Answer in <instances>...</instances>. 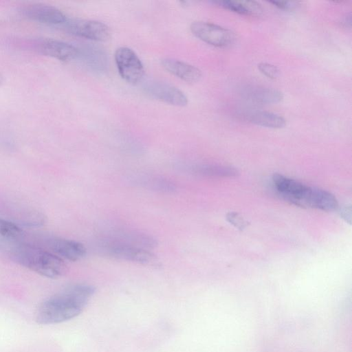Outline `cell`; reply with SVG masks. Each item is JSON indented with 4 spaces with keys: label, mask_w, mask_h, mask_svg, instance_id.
<instances>
[{
    "label": "cell",
    "mask_w": 352,
    "mask_h": 352,
    "mask_svg": "<svg viewBox=\"0 0 352 352\" xmlns=\"http://www.w3.org/2000/svg\"><path fill=\"white\" fill-rule=\"evenodd\" d=\"M95 293V287L76 284L49 298L37 309L36 320L39 324H54L78 316Z\"/></svg>",
    "instance_id": "1"
},
{
    "label": "cell",
    "mask_w": 352,
    "mask_h": 352,
    "mask_svg": "<svg viewBox=\"0 0 352 352\" xmlns=\"http://www.w3.org/2000/svg\"><path fill=\"white\" fill-rule=\"evenodd\" d=\"M11 255L21 265L47 278H57L66 271L64 260L33 245L17 243L11 249Z\"/></svg>",
    "instance_id": "2"
},
{
    "label": "cell",
    "mask_w": 352,
    "mask_h": 352,
    "mask_svg": "<svg viewBox=\"0 0 352 352\" xmlns=\"http://www.w3.org/2000/svg\"><path fill=\"white\" fill-rule=\"evenodd\" d=\"M95 249L102 255L122 261L144 265L153 264L155 255L148 250L126 244L102 236L95 244Z\"/></svg>",
    "instance_id": "3"
},
{
    "label": "cell",
    "mask_w": 352,
    "mask_h": 352,
    "mask_svg": "<svg viewBox=\"0 0 352 352\" xmlns=\"http://www.w3.org/2000/svg\"><path fill=\"white\" fill-rule=\"evenodd\" d=\"M190 28L199 40L218 47H230L236 39L234 33L231 30L209 22L195 21Z\"/></svg>",
    "instance_id": "4"
},
{
    "label": "cell",
    "mask_w": 352,
    "mask_h": 352,
    "mask_svg": "<svg viewBox=\"0 0 352 352\" xmlns=\"http://www.w3.org/2000/svg\"><path fill=\"white\" fill-rule=\"evenodd\" d=\"M116 65L120 76L131 84H137L144 78V65L135 54L129 47H120L114 54Z\"/></svg>",
    "instance_id": "5"
},
{
    "label": "cell",
    "mask_w": 352,
    "mask_h": 352,
    "mask_svg": "<svg viewBox=\"0 0 352 352\" xmlns=\"http://www.w3.org/2000/svg\"><path fill=\"white\" fill-rule=\"evenodd\" d=\"M63 25L69 34L94 41H106L111 36L109 27L98 21L67 19Z\"/></svg>",
    "instance_id": "6"
},
{
    "label": "cell",
    "mask_w": 352,
    "mask_h": 352,
    "mask_svg": "<svg viewBox=\"0 0 352 352\" xmlns=\"http://www.w3.org/2000/svg\"><path fill=\"white\" fill-rule=\"evenodd\" d=\"M144 89L153 98L165 103L184 107L188 104V98L177 87L158 80H149L144 83Z\"/></svg>",
    "instance_id": "7"
},
{
    "label": "cell",
    "mask_w": 352,
    "mask_h": 352,
    "mask_svg": "<svg viewBox=\"0 0 352 352\" xmlns=\"http://www.w3.org/2000/svg\"><path fill=\"white\" fill-rule=\"evenodd\" d=\"M33 45L38 53L63 61L75 59L79 54L78 49L74 45L53 38L38 39Z\"/></svg>",
    "instance_id": "8"
},
{
    "label": "cell",
    "mask_w": 352,
    "mask_h": 352,
    "mask_svg": "<svg viewBox=\"0 0 352 352\" xmlns=\"http://www.w3.org/2000/svg\"><path fill=\"white\" fill-rule=\"evenodd\" d=\"M21 12L26 18L47 25H63L67 19L61 10L44 3L25 6Z\"/></svg>",
    "instance_id": "9"
},
{
    "label": "cell",
    "mask_w": 352,
    "mask_h": 352,
    "mask_svg": "<svg viewBox=\"0 0 352 352\" xmlns=\"http://www.w3.org/2000/svg\"><path fill=\"white\" fill-rule=\"evenodd\" d=\"M272 181L276 190L285 199L302 206L309 186L279 174L274 175Z\"/></svg>",
    "instance_id": "10"
},
{
    "label": "cell",
    "mask_w": 352,
    "mask_h": 352,
    "mask_svg": "<svg viewBox=\"0 0 352 352\" xmlns=\"http://www.w3.org/2000/svg\"><path fill=\"white\" fill-rule=\"evenodd\" d=\"M47 245L51 250L50 252L63 260L76 261L83 258L87 253V249L83 244L64 238H50L47 241Z\"/></svg>",
    "instance_id": "11"
},
{
    "label": "cell",
    "mask_w": 352,
    "mask_h": 352,
    "mask_svg": "<svg viewBox=\"0 0 352 352\" xmlns=\"http://www.w3.org/2000/svg\"><path fill=\"white\" fill-rule=\"evenodd\" d=\"M103 236L148 250L154 248L157 243L151 236L131 230H111Z\"/></svg>",
    "instance_id": "12"
},
{
    "label": "cell",
    "mask_w": 352,
    "mask_h": 352,
    "mask_svg": "<svg viewBox=\"0 0 352 352\" xmlns=\"http://www.w3.org/2000/svg\"><path fill=\"white\" fill-rule=\"evenodd\" d=\"M161 65L168 73L187 82H198L202 76L199 69L176 58H163Z\"/></svg>",
    "instance_id": "13"
},
{
    "label": "cell",
    "mask_w": 352,
    "mask_h": 352,
    "mask_svg": "<svg viewBox=\"0 0 352 352\" xmlns=\"http://www.w3.org/2000/svg\"><path fill=\"white\" fill-rule=\"evenodd\" d=\"M338 206L336 198L330 192L310 187L302 203V206L325 211H331Z\"/></svg>",
    "instance_id": "14"
},
{
    "label": "cell",
    "mask_w": 352,
    "mask_h": 352,
    "mask_svg": "<svg viewBox=\"0 0 352 352\" xmlns=\"http://www.w3.org/2000/svg\"><path fill=\"white\" fill-rule=\"evenodd\" d=\"M244 97L256 104H270L280 102L283 98L281 91L268 87H248L243 91Z\"/></svg>",
    "instance_id": "15"
},
{
    "label": "cell",
    "mask_w": 352,
    "mask_h": 352,
    "mask_svg": "<svg viewBox=\"0 0 352 352\" xmlns=\"http://www.w3.org/2000/svg\"><path fill=\"white\" fill-rule=\"evenodd\" d=\"M214 3L243 15L260 16L263 12L261 6L254 1L224 0L215 1Z\"/></svg>",
    "instance_id": "16"
},
{
    "label": "cell",
    "mask_w": 352,
    "mask_h": 352,
    "mask_svg": "<svg viewBox=\"0 0 352 352\" xmlns=\"http://www.w3.org/2000/svg\"><path fill=\"white\" fill-rule=\"evenodd\" d=\"M252 123L271 129H281L286 124V120L280 116L263 111H256L248 116Z\"/></svg>",
    "instance_id": "17"
},
{
    "label": "cell",
    "mask_w": 352,
    "mask_h": 352,
    "mask_svg": "<svg viewBox=\"0 0 352 352\" xmlns=\"http://www.w3.org/2000/svg\"><path fill=\"white\" fill-rule=\"evenodd\" d=\"M191 172L204 177H234L239 174L236 169L224 166L201 164L190 168Z\"/></svg>",
    "instance_id": "18"
},
{
    "label": "cell",
    "mask_w": 352,
    "mask_h": 352,
    "mask_svg": "<svg viewBox=\"0 0 352 352\" xmlns=\"http://www.w3.org/2000/svg\"><path fill=\"white\" fill-rule=\"evenodd\" d=\"M139 184L146 188L164 192H173L175 190V185L166 179L155 176H143L138 177Z\"/></svg>",
    "instance_id": "19"
},
{
    "label": "cell",
    "mask_w": 352,
    "mask_h": 352,
    "mask_svg": "<svg viewBox=\"0 0 352 352\" xmlns=\"http://www.w3.org/2000/svg\"><path fill=\"white\" fill-rule=\"evenodd\" d=\"M82 57L85 63L94 70L102 71L106 67V56L100 49L88 47L83 50Z\"/></svg>",
    "instance_id": "20"
},
{
    "label": "cell",
    "mask_w": 352,
    "mask_h": 352,
    "mask_svg": "<svg viewBox=\"0 0 352 352\" xmlns=\"http://www.w3.org/2000/svg\"><path fill=\"white\" fill-rule=\"evenodd\" d=\"M23 230L13 222L0 218V235L9 239L22 237Z\"/></svg>",
    "instance_id": "21"
},
{
    "label": "cell",
    "mask_w": 352,
    "mask_h": 352,
    "mask_svg": "<svg viewBox=\"0 0 352 352\" xmlns=\"http://www.w3.org/2000/svg\"><path fill=\"white\" fill-rule=\"evenodd\" d=\"M258 68L263 75L271 79H275L279 75L278 68L268 63H259L258 65Z\"/></svg>",
    "instance_id": "22"
},
{
    "label": "cell",
    "mask_w": 352,
    "mask_h": 352,
    "mask_svg": "<svg viewBox=\"0 0 352 352\" xmlns=\"http://www.w3.org/2000/svg\"><path fill=\"white\" fill-rule=\"evenodd\" d=\"M226 218L230 223L240 230L244 229L248 225L247 221L236 212H229Z\"/></svg>",
    "instance_id": "23"
},
{
    "label": "cell",
    "mask_w": 352,
    "mask_h": 352,
    "mask_svg": "<svg viewBox=\"0 0 352 352\" xmlns=\"http://www.w3.org/2000/svg\"><path fill=\"white\" fill-rule=\"evenodd\" d=\"M270 3L273 4L276 8L281 10H292L296 6V2L295 1H270Z\"/></svg>",
    "instance_id": "24"
},
{
    "label": "cell",
    "mask_w": 352,
    "mask_h": 352,
    "mask_svg": "<svg viewBox=\"0 0 352 352\" xmlns=\"http://www.w3.org/2000/svg\"><path fill=\"white\" fill-rule=\"evenodd\" d=\"M340 215L344 218L346 221L351 222V207H344L340 211Z\"/></svg>",
    "instance_id": "25"
},
{
    "label": "cell",
    "mask_w": 352,
    "mask_h": 352,
    "mask_svg": "<svg viewBox=\"0 0 352 352\" xmlns=\"http://www.w3.org/2000/svg\"><path fill=\"white\" fill-rule=\"evenodd\" d=\"M342 24L345 27H351V14L349 13L344 16L342 21Z\"/></svg>",
    "instance_id": "26"
},
{
    "label": "cell",
    "mask_w": 352,
    "mask_h": 352,
    "mask_svg": "<svg viewBox=\"0 0 352 352\" xmlns=\"http://www.w3.org/2000/svg\"><path fill=\"white\" fill-rule=\"evenodd\" d=\"M3 76L0 74V85L3 82Z\"/></svg>",
    "instance_id": "27"
}]
</instances>
